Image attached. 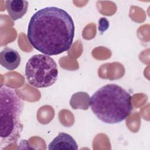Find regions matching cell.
I'll use <instances>...</instances> for the list:
<instances>
[{
	"mask_svg": "<svg viewBox=\"0 0 150 150\" xmlns=\"http://www.w3.org/2000/svg\"><path fill=\"white\" fill-rule=\"evenodd\" d=\"M132 97L116 84H106L90 97L89 105L93 112L101 121L116 124L125 120L132 110Z\"/></svg>",
	"mask_w": 150,
	"mask_h": 150,
	"instance_id": "cell-2",
	"label": "cell"
},
{
	"mask_svg": "<svg viewBox=\"0 0 150 150\" xmlns=\"http://www.w3.org/2000/svg\"><path fill=\"white\" fill-rule=\"evenodd\" d=\"M74 36V25L65 10L49 6L38 10L31 17L27 31L30 44L44 54L53 56L67 51Z\"/></svg>",
	"mask_w": 150,
	"mask_h": 150,
	"instance_id": "cell-1",
	"label": "cell"
},
{
	"mask_svg": "<svg viewBox=\"0 0 150 150\" xmlns=\"http://www.w3.org/2000/svg\"><path fill=\"white\" fill-rule=\"evenodd\" d=\"M23 101L16 90L6 85L0 88V147L16 143L23 129Z\"/></svg>",
	"mask_w": 150,
	"mask_h": 150,
	"instance_id": "cell-3",
	"label": "cell"
},
{
	"mask_svg": "<svg viewBox=\"0 0 150 150\" xmlns=\"http://www.w3.org/2000/svg\"><path fill=\"white\" fill-rule=\"evenodd\" d=\"M25 73L28 82L32 86L37 88L48 87L57 79V66L54 59L49 55L35 54L26 63Z\"/></svg>",
	"mask_w": 150,
	"mask_h": 150,
	"instance_id": "cell-4",
	"label": "cell"
},
{
	"mask_svg": "<svg viewBox=\"0 0 150 150\" xmlns=\"http://www.w3.org/2000/svg\"><path fill=\"white\" fill-rule=\"evenodd\" d=\"M5 4L8 14L13 21H16L24 16L28 8V2L24 0H8Z\"/></svg>",
	"mask_w": 150,
	"mask_h": 150,
	"instance_id": "cell-7",
	"label": "cell"
},
{
	"mask_svg": "<svg viewBox=\"0 0 150 150\" xmlns=\"http://www.w3.org/2000/svg\"><path fill=\"white\" fill-rule=\"evenodd\" d=\"M21 58L19 53L10 47H5L0 53V63L8 70H13L20 65Z\"/></svg>",
	"mask_w": 150,
	"mask_h": 150,
	"instance_id": "cell-5",
	"label": "cell"
},
{
	"mask_svg": "<svg viewBox=\"0 0 150 150\" xmlns=\"http://www.w3.org/2000/svg\"><path fill=\"white\" fill-rule=\"evenodd\" d=\"M49 150L73 149L77 150L78 145L74 138L69 134L60 132L49 144Z\"/></svg>",
	"mask_w": 150,
	"mask_h": 150,
	"instance_id": "cell-6",
	"label": "cell"
}]
</instances>
